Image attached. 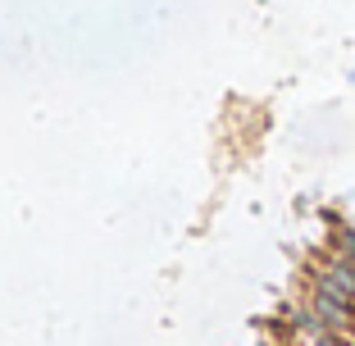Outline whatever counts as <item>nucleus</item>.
Wrapping results in <instances>:
<instances>
[{
	"instance_id": "obj_1",
	"label": "nucleus",
	"mask_w": 355,
	"mask_h": 346,
	"mask_svg": "<svg viewBox=\"0 0 355 346\" xmlns=\"http://www.w3.org/2000/svg\"><path fill=\"white\" fill-rule=\"evenodd\" d=\"M310 283L324 287V292H333V296L355 301V255L342 251V255H324V260H314L310 264Z\"/></svg>"
},
{
	"instance_id": "obj_2",
	"label": "nucleus",
	"mask_w": 355,
	"mask_h": 346,
	"mask_svg": "<svg viewBox=\"0 0 355 346\" xmlns=\"http://www.w3.org/2000/svg\"><path fill=\"white\" fill-rule=\"evenodd\" d=\"M310 310L324 319L337 337H342V333H355V301H346V296H333V292H324V287L310 283Z\"/></svg>"
}]
</instances>
